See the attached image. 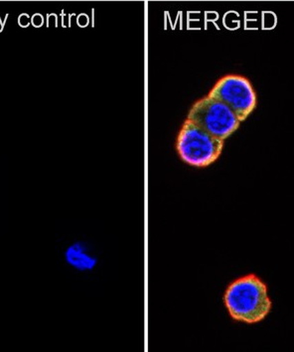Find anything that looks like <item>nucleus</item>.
Returning <instances> with one entry per match:
<instances>
[{"label":"nucleus","mask_w":294,"mask_h":352,"mask_svg":"<svg viewBox=\"0 0 294 352\" xmlns=\"http://www.w3.org/2000/svg\"><path fill=\"white\" fill-rule=\"evenodd\" d=\"M224 302L231 317L246 324L262 322L271 309L268 288L255 275L244 276L233 282L227 289Z\"/></svg>","instance_id":"obj_1"},{"label":"nucleus","mask_w":294,"mask_h":352,"mask_svg":"<svg viewBox=\"0 0 294 352\" xmlns=\"http://www.w3.org/2000/svg\"><path fill=\"white\" fill-rule=\"evenodd\" d=\"M223 147L224 140L215 138L189 120L183 123L177 138L179 156L193 167H208L219 159Z\"/></svg>","instance_id":"obj_2"},{"label":"nucleus","mask_w":294,"mask_h":352,"mask_svg":"<svg viewBox=\"0 0 294 352\" xmlns=\"http://www.w3.org/2000/svg\"><path fill=\"white\" fill-rule=\"evenodd\" d=\"M187 120L221 140L232 135L241 123L228 105L209 96L200 98L192 105Z\"/></svg>","instance_id":"obj_3"},{"label":"nucleus","mask_w":294,"mask_h":352,"mask_svg":"<svg viewBox=\"0 0 294 352\" xmlns=\"http://www.w3.org/2000/svg\"><path fill=\"white\" fill-rule=\"evenodd\" d=\"M208 96L228 105L241 122L246 120L257 105V96L250 80L239 75L220 78Z\"/></svg>","instance_id":"obj_4"},{"label":"nucleus","mask_w":294,"mask_h":352,"mask_svg":"<svg viewBox=\"0 0 294 352\" xmlns=\"http://www.w3.org/2000/svg\"><path fill=\"white\" fill-rule=\"evenodd\" d=\"M66 260L70 265L81 271L91 270L96 265V259L82 243H75L66 251Z\"/></svg>","instance_id":"obj_5"}]
</instances>
